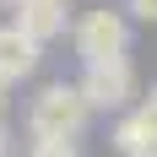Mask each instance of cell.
Here are the masks:
<instances>
[{"label":"cell","instance_id":"cell-8","mask_svg":"<svg viewBox=\"0 0 157 157\" xmlns=\"http://www.w3.org/2000/svg\"><path fill=\"white\" fill-rule=\"evenodd\" d=\"M125 6L141 16V22H157V0H125Z\"/></svg>","mask_w":157,"mask_h":157},{"label":"cell","instance_id":"cell-3","mask_svg":"<svg viewBox=\"0 0 157 157\" xmlns=\"http://www.w3.org/2000/svg\"><path fill=\"white\" fill-rule=\"evenodd\" d=\"M81 92L92 109H125L136 98V71L130 60H103V65H81Z\"/></svg>","mask_w":157,"mask_h":157},{"label":"cell","instance_id":"cell-6","mask_svg":"<svg viewBox=\"0 0 157 157\" xmlns=\"http://www.w3.org/2000/svg\"><path fill=\"white\" fill-rule=\"evenodd\" d=\"M27 157H81V146L76 141H33Z\"/></svg>","mask_w":157,"mask_h":157},{"label":"cell","instance_id":"cell-4","mask_svg":"<svg viewBox=\"0 0 157 157\" xmlns=\"http://www.w3.org/2000/svg\"><path fill=\"white\" fill-rule=\"evenodd\" d=\"M65 22H71V0H22V6H16V27L27 33L33 44L60 38Z\"/></svg>","mask_w":157,"mask_h":157},{"label":"cell","instance_id":"cell-2","mask_svg":"<svg viewBox=\"0 0 157 157\" xmlns=\"http://www.w3.org/2000/svg\"><path fill=\"white\" fill-rule=\"evenodd\" d=\"M71 44H76L81 65H103V60H125L130 49V22L119 11H87L71 27Z\"/></svg>","mask_w":157,"mask_h":157},{"label":"cell","instance_id":"cell-5","mask_svg":"<svg viewBox=\"0 0 157 157\" xmlns=\"http://www.w3.org/2000/svg\"><path fill=\"white\" fill-rule=\"evenodd\" d=\"M38 49L44 44H33L16 22H6V27H0V81H6V87H11V81H27L33 71H38Z\"/></svg>","mask_w":157,"mask_h":157},{"label":"cell","instance_id":"cell-12","mask_svg":"<svg viewBox=\"0 0 157 157\" xmlns=\"http://www.w3.org/2000/svg\"><path fill=\"white\" fill-rule=\"evenodd\" d=\"M152 157H157V152H152Z\"/></svg>","mask_w":157,"mask_h":157},{"label":"cell","instance_id":"cell-11","mask_svg":"<svg viewBox=\"0 0 157 157\" xmlns=\"http://www.w3.org/2000/svg\"><path fill=\"white\" fill-rule=\"evenodd\" d=\"M0 6H22V0H0Z\"/></svg>","mask_w":157,"mask_h":157},{"label":"cell","instance_id":"cell-1","mask_svg":"<svg viewBox=\"0 0 157 157\" xmlns=\"http://www.w3.org/2000/svg\"><path fill=\"white\" fill-rule=\"evenodd\" d=\"M87 114H92V103L81 92V81H49L27 103V130L33 141H76Z\"/></svg>","mask_w":157,"mask_h":157},{"label":"cell","instance_id":"cell-10","mask_svg":"<svg viewBox=\"0 0 157 157\" xmlns=\"http://www.w3.org/2000/svg\"><path fill=\"white\" fill-rule=\"evenodd\" d=\"M0 109H6V81H0Z\"/></svg>","mask_w":157,"mask_h":157},{"label":"cell","instance_id":"cell-9","mask_svg":"<svg viewBox=\"0 0 157 157\" xmlns=\"http://www.w3.org/2000/svg\"><path fill=\"white\" fill-rule=\"evenodd\" d=\"M0 157H11V136H6V125H0Z\"/></svg>","mask_w":157,"mask_h":157},{"label":"cell","instance_id":"cell-7","mask_svg":"<svg viewBox=\"0 0 157 157\" xmlns=\"http://www.w3.org/2000/svg\"><path fill=\"white\" fill-rule=\"evenodd\" d=\"M136 119H141V130L152 136V146H157V87H152V98H146L141 109H136Z\"/></svg>","mask_w":157,"mask_h":157}]
</instances>
